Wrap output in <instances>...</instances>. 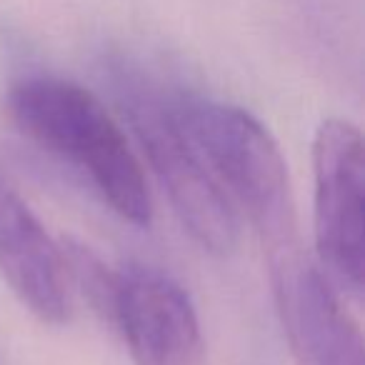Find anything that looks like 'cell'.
Returning <instances> with one entry per match:
<instances>
[{
    "mask_svg": "<svg viewBox=\"0 0 365 365\" xmlns=\"http://www.w3.org/2000/svg\"><path fill=\"white\" fill-rule=\"evenodd\" d=\"M6 110L28 140L81 170L113 213L138 228L150 225L143 163L101 98L66 78L28 76L8 88Z\"/></svg>",
    "mask_w": 365,
    "mask_h": 365,
    "instance_id": "6da1fadb",
    "label": "cell"
},
{
    "mask_svg": "<svg viewBox=\"0 0 365 365\" xmlns=\"http://www.w3.org/2000/svg\"><path fill=\"white\" fill-rule=\"evenodd\" d=\"M170 113L210 175L263 240L265 255L298 248V220L288 163L273 133L230 103L178 98Z\"/></svg>",
    "mask_w": 365,
    "mask_h": 365,
    "instance_id": "7a4b0ae2",
    "label": "cell"
},
{
    "mask_svg": "<svg viewBox=\"0 0 365 365\" xmlns=\"http://www.w3.org/2000/svg\"><path fill=\"white\" fill-rule=\"evenodd\" d=\"M313 235L318 268L340 295L360 298L365 278V158L358 125L320 123L313 140Z\"/></svg>",
    "mask_w": 365,
    "mask_h": 365,
    "instance_id": "3957f363",
    "label": "cell"
},
{
    "mask_svg": "<svg viewBox=\"0 0 365 365\" xmlns=\"http://www.w3.org/2000/svg\"><path fill=\"white\" fill-rule=\"evenodd\" d=\"M125 110L148 165L182 230L205 253L218 258L230 255L238 245V213L178 128L170 101L133 91Z\"/></svg>",
    "mask_w": 365,
    "mask_h": 365,
    "instance_id": "277c9868",
    "label": "cell"
},
{
    "mask_svg": "<svg viewBox=\"0 0 365 365\" xmlns=\"http://www.w3.org/2000/svg\"><path fill=\"white\" fill-rule=\"evenodd\" d=\"M110 323L120 330L133 365H200L203 330L185 288L153 268L118 273Z\"/></svg>",
    "mask_w": 365,
    "mask_h": 365,
    "instance_id": "5b68a950",
    "label": "cell"
},
{
    "mask_svg": "<svg viewBox=\"0 0 365 365\" xmlns=\"http://www.w3.org/2000/svg\"><path fill=\"white\" fill-rule=\"evenodd\" d=\"M268 273L298 365H365L358 323L305 250L268 265Z\"/></svg>",
    "mask_w": 365,
    "mask_h": 365,
    "instance_id": "8992f818",
    "label": "cell"
},
{
    "mask_svg": "<svg viewBox=\"0 0 365 365\" xmlns=\"http://www.w3.org/2000/svg\"><path fill=\"white\" fill-rule=\"evenodd\" d=\"M0 275L41 323L63 325L71 315V280L63 248L31 205L0 185Z\"/></svg>",
    "mask_w": 365,
    "mask_h": 365,
    "instance_id": "52a82bcc",
    "label": "cell"
},
{
    "mask_svg": "<svg viewBox=\"0 0 365 365\" xmlns=\"http://www.w3.org/2000/svg\"><path fill=\"white\" fill-rule=\"evenodd\" d=\"M63 258H66L68 280L81 288L86 300L110 323L113 300H115L118 288V273H113L88 245L71 243L63 245Z\"/></svg>",
    "mask_w": 365,
    "mask_h": 365,
    "instance_id": "ba28073f",
    "label": "cell"
}]
</instances>
